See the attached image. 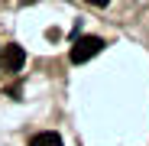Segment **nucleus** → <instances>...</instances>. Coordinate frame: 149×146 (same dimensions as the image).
I'll use <instances>...</instances> for the list:
<instances>
[{
    "label": "nucleus",
    "mask_w": 149,
    "mask_h": 146,
    "mask_svg": "<svg viewBox=\"0 0 149 146\" xmlns=\"http://www.w3.org/2000/svg\"><path fill=\"white\" fill-rule=\"evenodd\" d=\"M104 49V39H97V36H81L78 42L71 45V62L74 65H84L88 59H94L97 52Z\"/></svg>",
    "instance_id": "f257e3e1"
},
{
    "label": "nucleus",
    "mask_w": 149,
    "mask_h": 146,
    "mask_svg": "<svg viewBox=\"0 0 149 146\" xmlns=\"http://www.w3.org/2000/svg\"><path fill=\"white\" fill-rule=\"evenodd\" d=\"M23 62H26V52H23V45L10 42V45H0V68L3 71H19Z\"/></svg>",
    "instance_id": "f03ea898"
},
{
    "label": "nucleus",
    "mask_w": 149,
    "mask_h": 146,
    "mask_svg": "<svg viewBox=\"0 0 149 146\" xmlns=\"http://www.w3.org/2000/svg\"><path fill=\"white\" fill-rule=\"evenodd\" d=\"M29 146H62V136L58 133H36L29 140Z\"/></svg>",
    "instance_id": "7ed1b4c3"
},
{
    "label": "nucleus",
    "mask_w": 149,
    "mask_h": 146,
    "mask_svg": "<svg viewBox=\"0 0 149 146\" xmlns=\"http://www.w3.org/2000/svg\"><path fill=\"white\" fill-rule=\"evenodd\" d=\"M84 3H91V7H107L110 0H84Z\"/></svg>",
    "instance_id": "20e7f679"
}]
</instances>
